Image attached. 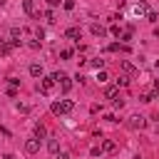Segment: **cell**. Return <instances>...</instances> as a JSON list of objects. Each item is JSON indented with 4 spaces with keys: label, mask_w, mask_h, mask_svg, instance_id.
<instances>
[{
    "label": "cell",
    "mask_w": 159,
    "mask_h": 159,
    "mask_svg": "<svg viewBox=\"0 0 159 159\" xmlns=\"http://www.w3.org/2000/svg\"><path fill=\"white\" fill-rule=\"evenodd\" d=\"M72 107H75V104H72L70 99H62V102H55L50 109H52V114H57V117H60V114H70V112H72Z\"/></svg>",
    "instance_id": "1"
},
{
    "label": "cell",
    "mask_w": 159,
    "mask_h": 159,
    "mask_svg": "<svg viewBox=\"0 0 159 159\" xmlns=\"http://www.w3.org/2000/svg\"><path fill=\"white\" fill-rule=\"evenodd\" d=\"M144 124H147V119H144L142 114H132V117H129V122H127V127H129V129H142Z\"/></svg>",
    "instance_id": "2"
},
{
    "label": "cell",
    "mask_w": 159,
    "mask_h": 159,
    "mask_svg": "<svg viewBox=\"0 0 159 159\" xmlns=\"http://www.w3.org/2000/svg\"><path fill=\"white\" fill-rule=\"evenodd\" d=\"M55 80L60 82V87H62V92H70V87H72V82H70V77H67L65 72H55Z\"/></svg>",
    "instance_id": "3"
},
{
    "label": "cell",
    "mask_w": 159,
    "mask_h": 159,
    "mask_svg": "<svg viewBox=\"0 0 159 159\" xmlns=\"http://www.w3.org/2000/svg\"><path fill=\"white\" fill-rule=\"evenodd\" d=\"M25 152H27V154H37V152H40V139H37V137H35V139H27V142H25Z\"/></svg>",
    "instance_id": "4"
},
{
    "label": "cell",
    "mask_w": 159,
    "mask_h": 159,
    "mask_svg": "<svg viewBox=\"0 0 159 159\" xmlns=\"http://www.w3.org/2000/svg\"><path fill=\"white\" fill-rule=\"evenodd\" d=\"M52 84H55V75H47V77L42 80V84H40V92H42V94H47Z\"/></svg>",
    "instance_id": "5"
},
{
    "label": "cell",
    "mask_w": 159,
    "mask_h": 159,
    "mask_svg": "<svg viewBox=\"0 0 159 159\" xmlns=\"http://www.w3.org/2000/svg\"><path fill=\"white\" fill-rule=\"evenodd\" d=\"M65 37H70V40H80V37H82V30H80V27H67V30H65Z\"/></svg>",
    "instance_id": "6"
},
{
    "label": "cell",
    "mask_w": 159,
    "mask_h": 159,
    "mask_svg": "<svg viewBox=\"0 0 159 159\" xmlns=\"http://www.w3.org/2000/svg\"><path fill=\"white\" fill-rule=\"evenodd\" d=\"M119 67H122V72H127V75H134V72H137L129 60H119Z\"/></svg>",
    "instance_id": "7"
},
{
    "label": "cell",
    "mask_w": 159,
    "mask_h": 159,
    "mask_svg": "<svg viewBox=\"0 0 159 159\" xmlns=\"http://www.w3.org/2000/svg\"><path fill=\"white\" fill-rule=\"evenodd\" d=\"M30 75H32V77H42V75H45V70H42V65H37V62H32V65H30Z\"/></svg>",
    "instance_id": "8"
},
{
    "label": "cell",
    "mask_w": 159,
    "mask_h": 159,
    "mask_svg": "<svg viewBox=\"0 0 159 159\" xmlns=\"http://www.w3.org/2000/svg\"><path fill=\"white\" fill-rule=\"evenodd\" d=\"M89 30H92V35H97V37H104V35H107V30H104L102 25H97V22H92Z\"/></svg>",
    "instance_id": "9"
},
{
    "label": "cell",
    "mask_w": 159,
    "mask_h": 159,
    "mask_svg": "<svg viewBox=\"0 0 159 159\" xmlns=\"http://www.w3.org/2000/svg\"><path fill=\"white\" fill-rule=\"evenodd\" d=\"M104 97H107V99H117V97H119V87H107V89H104Z\"/></svg>",
    "instance_id": "10"
},
{
    "label": "cell",
    "mask_w": 159,
    "mask_h": 159,
    "mask_svg": "<svg viewBox=\"0 0 159 159\" xmlns=\"http://www.w3.org/2000/svg\"><path fill=\"white\" fill-rule=\"evenodd\" d=\"M35 137H37V139H45V137H47L45 124H35Z\"/></svg>",
    "instance_id": "11"
},
{
    "label": "cell",
    "mask_w": 159,
    "mask_h": 159,
    "mask_svg": "<svg viewBox=\"0 0 159 159\" xmlns=\"http://www.w3.org/2000/svg\"><path fill=\"white\" fill-rule=\"evenodd\" d=\"M99 149H102V152H114V149H117V144H114V142H112V139H104V142H102V147H99Z\"/></svg>",
    "instance_id": "12"
},
{
    "label": "cell",
    "mask_w": 159,
    "mask_h": 159,
    "mask_svg": "<svg viewBox=\"0 0 159 159\" xmlns=\"http://www.w3.org/2000/svg\"><path fill=\"white\" fill-rule=\"evenodd\" d=\"M22 7H25L27 15H35V5H32V0H22Z\"/></svg>",
    "instance_id": "13"
},
{
    "label": "cell",
    "mask_w": 159,
    "mask_h": 159,
    "mask_svg": "<svg viewBox=\"0 0 159 159\" xmlns=\"http://www.w3.org/2000/svg\"><path fill=\"white\" fill-rule=\"evenodd\" d=\"M134 15H147V5H144V2H139V5L134 7Z\"/></svg>",
    "instance_id": "14"
},
{
    "label": "cell",
    "mask_w": 159,
    "mask_h": 159,
    "mask_svg": "<svg viewBox=\"0 0 159 159\" xmlns=\"http://www.w3.org/2000/svg\"><path fill=\"white\" fill-rule=\"evenodd\" d=\"M10 37H12V40H20V37H22V30H20V27H12V30H10Z\"/></svg>",
    "instance_id": "15"
},
{
    "label": "cell",
    "mask_w": 159,
    "mask_h": 159,
    "mask_svg": "<svg viewBox=\"0 0 159 159\" xmlns=\"http://www.w3.org/2000/svg\"><path fill=\"white\" fill-rule=\"evenodd\" d=\"M89 65H92V67H97V70H102V67H104V60L94 57V60H89Z\"/></svg>",
    "instance_id": "16"
},
{
    "label": "cell",
    "mask_w": 159,
    "mask_h": 159,
    "mask_svg": "<svg viewBox=\"0 0 159 159\" xmlns=\"http://www.w3.org/2000/svg\"><path fill=\"white\" fill-rule=\"evenodd\" d=\"M72 55H75V52H72V50H70V47H67V50H62V52H60V57H62V60H70V57H72Z\"/></svg>",
    "instance_id": "17"
},
{
    "label": "cell",
    "mask_w": 159,
    "mask_h": 159,
    "mask_svg": "<svg viewBox=\"0 0 159 159\" xmlns=\"http://www.w3.org/2000/svg\"><path fill=\"white\" fill-rule=\"evenodd\" d=\"M47 149H50L52 154H57V142H55V139H50V142H47Z\"/></svg>",
    "instance_id": "18"
},
{
    "label": "cell",
    "mask_w": 159,
    "mask_h": 159,
    "mask_svg": "<svg viewBox=\"0 0 159 159\" xmlns=\"http://www.w3.org/2000/svg\"><path fill=\"white\" fill-rule=\"evenodd\" d=\"M147 20H149V22H157V12H154V10H147Z\"/></svg>",
    "instance_id": "19"
},
{
    "label": "cell",
    "mask_w": 159,
    "mask_h": 159,
    "mask_svg": "<svg viewBox=\"0 0 159 159\" xmlns=\"http://www.w3.org/2000/svg\"><path fill=\"white\" fill-rule=\"evenodd\" d=\"M109 32H112L114 37H119V35H122V27H119V25H112V30H109Z\"/></svg>",
    "instance_id": "20"
},
{
    "label": "cell",
    "mask_w": 159,
    "mask_h": 159,
    "mask_svg": "<svg viewBox=\"0 0 159 159\" xmlns=\"http://www.w3.org/2000/svg\"><path fill=\"white\" fill-rule=\"evenodd\" d=\"M122 42L129 45V42H132V32H122Z\"/></svg>",
    "instance_id": "21"
},
{
    "label": "cell",
    "mask_w": 159,
    "mask_h": 159,
    "mask_svg": "<svg viewBox=\"0 0 159 159\" xmlns=\"http://www.w3.org/2000/svg\"><path fill=\"white\" fill-rule=\"evenodd\" d=\"M97 80H99V82H107V72L99 70V72H97Z\"/></svg>",
    "instance_id": "22"
},
{
    "label": "cell",
    "mask_w": 159,
    "mask_h": 159,
    "mask_svg": "<svg viewBox=\"0 0 159 159\" xmlns=\"http://www.w3.org/2000/svg\"><path fill=\"white\" fill-rule=\"evenodd\" d=\"M127 84H129L127 77H119V80H117V87H127Z\"/></svg>",
    "instance_id": "23"
},
{
    "label": "cell",
    "mask_w": 159,
    "mask_h": 159,
    "mask_svg": "<svg viewBox=\"0 0 159 159\" xmlns=\"http://www.w3.org/2000/svg\"><path fill=\"white\" fill-rule=\"evenodd\" d=\"M62 5H65V10H72V7H75V0H65Z\"/></svg>",
    "instance_id": "24"
},
{
    "label": "cell",
    "mask_w": 159,
    "mask_h": 159,
    "mask_svg": "<svg viewBox=\"0 0 159 159\" xmlns=\"http://www.w3.org/2000/svg\"><path fill=\"white\" fill-rule=\"evenodd\" d=\"M7 82H10V87H17V84H20V80H17V77H7Z\"/></svg>",
    "instance_id": "25"
},
{
    "label": "cell",
    "mask_w": 159,
    "mask_h": 159,
    "mask_svg": "<svg viewBox=\"0 0 159 159\" xmlns=\"http://www.w3.org/2000/svg\"><path fill=\"white\" fill-rule=\"evenodd\" d=\"M45 17H47L50 22H55V15H52V10H45Z\"/></svg>",
    "instance_id": "26"
},
{
    "label": "cell",
    "mask_w": 159,
    "mask_h": 159,
    "mask_svg": "<svg viewBox=\"0 0 159 159\" xmlns=\"http://www.w3.org/2000/svg\"><path fill=\"white\" fill-rule=\"evenodd\" d=\"M107 50H109V52H117V50H119V42H112V45H109Z\"/></svg>",
    "instance_id": "27"
},
{
    "label": "cell",
    "mask_w": 159,
    "mask_h": 159,
    "mask_svg": "<svg viewBox=\"0 0 159 159\" xmlns=\"http://www.w3.org/2000/svg\"><path fill=\"white\" fill-rule=\"evenodd\" d=\"M47 2H50V7H57L60 5V0H47Z\"/></svg>",
    "instance_id": "28"
},
{
    "label": "cell",
    "mask_w": 159,
    "mask_h": 159,
    "mask_svg": "<svg viewBox=\"0 0 159 159\" xmlns=\"http://www.w3.org/2000/svg\"><path fill=\"white\" fill-rule=\"evenodd\" d=\"M55 159H70V154H65V152H62V154H57Z\"/></svg>",
    "instance_id": "29"
},
{
    "label": "cell",
    "mask_w": 159,
    "mask_h": 159,
    "mask_svg": "<svg viewBox=\"0 0 159 159\" xmlns=\"http://www.w3.org/2000/svg\"><path fill=\"white\" fill-rule=\"evenodd\" d=\"M2 159H15V157H12V154H5V157H2Z\"/></svg>",
    "instance_id": "30"
},
{
    "label": "cell",
    "mask_w": 159,
    "mask_h": 159,
    "mask_svg": "<svg viewBox=\"0 0 159 159\" xmlns=\"http://www.w3.org/2000/svg\"><path fill=\"white\" fill-rule=\"evenodd\" d=\"M154 35H157V37H159V27H154Z\"/></svg>",
    "instance_id": "31"
},
{
    "label": "cell",
    "mask_w": 159,
    "mask_h": 159,
    "mask_svg": "<svg viewBox=\"0 0 159 159\" xmlns=\"http://www.w3.org/2000/svg\"><path fill=\"white\" fill-rule=\"evenodd\" d=\"M157 70H159V60H157Z\"/></svg>",
    "instance_id": "32"
}]
</instances>
